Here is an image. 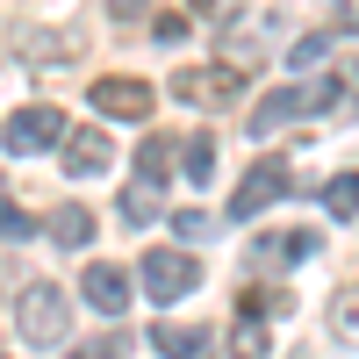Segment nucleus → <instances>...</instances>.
Here are the masks:
<instances>
[{
  "label": "nucleus",
  "instance_id": "6",
  "mask_svg": "<svg viewBox=\"0 0 359 359\" xmlns=\"http://www.w3.org/2000/svg\"><path fill=\"white\" fill-rule=\"evenodd\" d=\"M86 101H94V115H115V123H137V115H151V86L130 79V72H108L86 86Z\"/></svg>",
  "mask_w": 359,
  "mask_h": 359
},
{
  "label": "nucleus",
  "instance_id": "5",
  "mask_svg": "<svg viewBox=\"0 0 359 359\" xmlns=\"http://www.w3.org/2000/svg\"><path fill=\"white\" fill-rule=\"evenodd\" d=\"M287 158H259L245 180H237V194H230V223H245V216H259V208H273L280 194H287Z\"/></svg>",
  "mask_w": 359,
  "mask_h": 359
},
{
  "label": "nucleus",
  "instance_id": "4",
  "mask_svg": "<svg viewBox=\"0 0 359 359\" xmlns=\"http://www.w3.org/2000/svg\"><path fill=\"white\" fill-rule=\"evenodd\" d=\"M137 280H144V294H151V302H180V294L201 287V266H194L187 252H144Z\"/></svg>",
  "mask_w": 359,
  "mask_h": 359
},
{
  "label": "nucleus",
  "instance_id": "19",
  "mask_svg": "<svg viewBox=\"0 0 359 359\" xmlns=\"http://www.w3.org/2000/svg\"><path fill=\"white\" fill-rule=\"evenodd\" d=\"M123 216H130V223H151V216H158V194L144 187V180H137V187L123 194Z\"/></svg>",
  "mask_w": 359,
  "mask_h": 359
},
{
  "label": "nucleus",
  "instance_id": "9",
  "mask_svg": "<svg viewBox=\"0 0 359 359\" xmlns=\"http://www.w3.org/2000/svg\"><path fill=\"white\" fill-rule=\"evenodd\" d=\"M151 345L165 359H216V331H201V323H158Z\"/></svg>",
  "mask_w": 359,
  "mask_h": 359
},
{
  "label": "nucleus",
  "instance_id": "24",
  "mask_svg": "<svg viewBox=\"0 0 359 359\" xmlns=\"http://www.w3.org/2000/svg\"><path fill=\"white\" fill-rule=\"evenodd\" d=\"M331 15H338L331 29H345V36H359V0H331Z\"/></svg>",
  "mask_w": 359,
  "mask_h": 359
},
{
  "label": "nucleus",
  "instance_id": "16",
  "mask_svg": "<svg viewBox=\"0 0 359 359\" xmlns=\"http://www.w3.org/2000/svg\"><path fill=\"white\" fill-rule=\"evenodd\" d=\"M180 172H187L194 187H208V180H216V137H187V151H180Z\"/></svg>",
  "mask_w": 359,
  "mask_h": 359
},
{
  "label": "nucleus",
  "instance_id": "7",
  "mask_svg": "<svg viewBox=\"0 0 359 359\" xmlns=\"http://www.w3.org/2000/svg\"><path fill=\"white\" fill-rule=\"evenodd\" d=\"M79 294H86V302H94V309L115 323V316L130 309V273H123V266H108V259H94V266L79 273Z\"/></svg>",
  "mask_w": 359,
  "mask_h": 359
},
{
  "label": "nucleus",
  "instance_id": "8",
  "mask_svg": "<svg viewBox=\"0 0 359 359\" xmlns=\"http://www.w3.org/2000/svg\"><path fill=\"white\" fill-rule=\"evenodd\" d=\"M57 165H65L72 180H94V172H108V165H115V144H108L101 130H72L65 144H57Z\"/></svg>",
  "mask_w": 359,
  "mask_h": 359
},
{
  "label": "nucleus",
  "instance_id": "21",
  "mask_svg": "<svg viewBox=\"0 0 359 359\" xmlns=\"http://www.w3.org/2000/svg\"><path fill=\"white\" fill-rule=\"evenodd\" d=\"M123 352H130V338H123V331H108V338H94V345H86L79 359H123Z\"/></svg>",
  "mask_w": 359,
  "mask_h": 359
},
{
  "label": "nucleus",
  "instance_id": "20",
  "mask_svg": "<svg viewBox=\"0 0 359 359\" xmlns=\"http://www.w3.org/2000/svg\"><path fill=\"white\" fill-rule=\"evenodd\" d=\"M323 50H331V36H302V43H294V50H287V65H302V72H309V65H316V57H323Z\"/></svg>",
  "mask_w": 359,
  "mask_h": 359
},
{
  "label": "nucleus",
  "instance_id": "12",
  "mask_svg": "<svg viewBox=\"0 0 359 359\" xmlns=\"http://www.w3.org/2000/svg\"><path fill=\"white\" fill-rule=\"evenodd\" d=\"M259 252H273L280 266H302V259H316V252H323V237H316V230H280V237H266Z\"/></svg>",
  "mask_w": 359,
  "mask_h": 359
},
{
  "label": "nucleus",
  "instance_id": "22",
  "mask_svg": "<svg viewBox=\"0 0 359 359\" xmlns=\"http://www.w3.org/2000/svg\"><path fill=\"white\" fill-rule=\"evenodd\" d=\"M151 29H158V43H180L187 36V15H151Z\"/></svg>",
  "mask_w": 359,
  "mask_h": 359
},
{
  "label": "nucleus",
  "instance_id": "23",
  "mask_svg": "<svg viewBox=\"0 0 359 359\" xmlns=\"http://www.w3.org/2000/svg\"><path fill=\"white\" fill-rule=\"evenodd\" d=\"M172 230H180V237H208V216H201V208H180Z\"/></svg>",
  "mask_w": 359,
  "mask_h": 359
},
{
  "label": "nucleus",
  "instance_id": "14",
  "mask_svg": "<svg viewBox=\"0 0 359 359\" xmlns=\"http://www.w3.org/2000/svg\"><path fill=\"white\" fill-rule=\"evenodd\" d=\"M266 323H273V316H252V309H237V331H230V359H266Z\"/></svg>",
  "mask_w": 359,
  "mask_h": 359
},
{
  "label": "nucleus",
  "instance_id": "3",
  "mask_svg": "<svg viewBox=\"0 0 359 359\" xmlns=\"http://www.w3.org/2000/svg\"><path fill=\"white\" fill-rule=\"evenodd\" d=\"M65 137H72V123H65V108H50V101H36V108H15L8 123H0V144H8V158L57 151Z\"/></svg>",
  "mask_w": 359,
  "mask_h": 359
},
{
  "label": "nucleus",
  "instance_id": "11",
  "mask_svg": "<svg viewBox=\"0 0 359 359\" xmlns=\"http://www.w3.org/2000/svg\"><path fill=\"white\" fill-rule=\"evenodd\" d=\"M43 230H50V245H65V252H79L86 237H94V216H86L79 201H65V208H57V216H50Z\"/></svg>",
  "mask_w": 359,
  "mask_h": 359
},
{
  "label": "nucleus",
  "instance_id": "17",
  "mask_svg": "<svg viewBox=\"0 0 359 359\" xmlns=\"http://www.w3.org/2000/svg\"><path fill=\"white\" fill-rule=\"evenodd\" d=\"M331 338L338 345H359V287H345L338 302H331Z\"/></svg>",
  "mask_w": 359,
  "mask_h": 359
},
{
  "label": "nucleus",
  "instance_id": "25",
  "mask_svg": "<svg viewBox=\"0 0 359 359\" xmlns=\"http://www.w3.org/2000/svg\"><path fill=\"white\" fill-rule=\"evenodd\" d=\"M115 8V22H144V8H151V0H108Z\"/></svg>",
  "mask_w": 359,
  "mask_h": 359
},
{
  "label": "nucleus",
  "instance_id": "10",
  "mask_svg": "<svg viewBox=\"0 0 359 359\" xmlns=\"http://www.w3.org/2000/svg\"><path fill=\"white\" fill-rule=\"evenodd\" d=\"M172 94L180 101H230L237 94V72H223V65L216 72H172Z\"/></svg>",
  "mask_w": 359,
  "mask_h": 359
},
{
  "label": "nucleus",
  "instance_id": "27",
  "mask_svg": "<svg viewBox=\"0 0 359 359\" xmlns=\"http://www.w3.org/2000/svg\"><path fill=\"white\" fill-rule=\"evenodd\" d=\"M0 359H8V352H0Z\"/></svg>",
  "mask_w": 359,
  "mask_h": 359
},
{
  "label": "nucleus",
  "instance_id": "18",
  "mask_svg": "<svg viewBox=\"0 0 359 359\" xmlns=\"http://www.w3.org/2000/svg\"><path fill=\"white\" fill-rule=\"evenodd\" d=\"M0 237H36V216H29V208L15 201V187H8V180H0Z\"/></svg>",
  "mask_w": 359,
  "mask_h": 359
},
{
  "label": "nucleus",
  "instance_id": "26",
  "mask_svg": "<svg viewBox=\"0 0 359 359\" xmlns=\"http://www.w3.org/2000/svg\"><path fill=\"white\" fill-rule=\"evenodd\" d=\"M194 8H216V0H194Z\"/></svg>",
  "mask_w": 359,
  "mask_h": 359
},
{
  "label": "nucleus",
  "instance_id": "1",
  "mask_svg": "<svg viewBox=\"0 0 359 359\" xmlns=\"http://www.w3.org/2000/svg\"><path fill=\"white\" fill-rule=\"evenodd\" d=\"M345 108V72H323V79H294V86H273L259 108H252V137H273L294 115H338Z\"/></svg>",
  "mask_w": 359,
  "mask_h": 359
},
{
  "label": "nucleus",
  "instance_id": "2",
  "mask_svg": "<svg viewBox=\"0 0 359 359\" xmlns=\"http://www.w3.org/2000/svg\"><path fill=\"white\" fill-rule=\"evenodd\" d=\"M15 331H22V345H36V352L65 345V338H72V309H65V287H50V280H29V287L15 294Z\"/></svg>",
  "mask_w": 359,
  "mask_h": 359
},
{
  "label": "nucleus",
  "instance_id": "15",
  "mask_svg": "<svg viewBox=\"0 0 359 359\" xmlns=\"http://www.w3.org/2000/svg\"><path fill=\"white\" fill-rule=\"evenodd\" d=\"M323 208H331V223H352V216H359V172L323 180Z\"/></svg>",
  "mask_w": 359,
  "mask_h": 359
},
{
  "label": "nucleus",
  "instance_id": "13",
  "mask_svg": "<svg viewBox=\"0 0 359 359\" xmlns=\"http://www.w3.org/2000/svg\"><path fill=\"white\" fill-rule=\"evenodd\" d=\"M137 180L165 194V180H172V144H165V137H144V151H137Z\"/></svg>",
  "mask_w": 359,
  "mask_h": 359
}]
</instances>
